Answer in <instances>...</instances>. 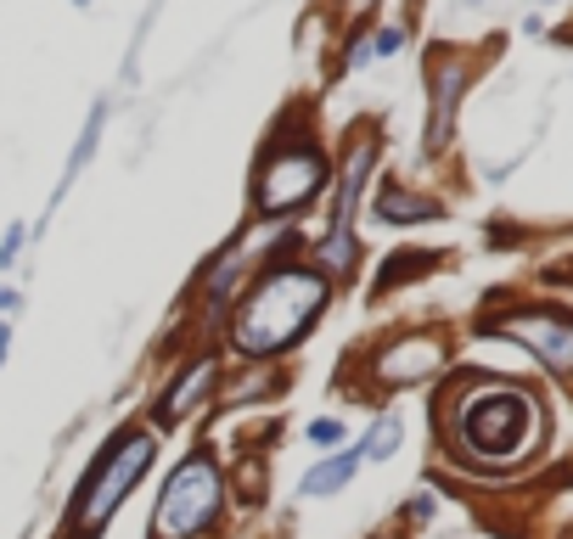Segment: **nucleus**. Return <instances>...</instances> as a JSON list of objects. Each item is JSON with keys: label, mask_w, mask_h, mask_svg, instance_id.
<instances>
[{"label": "nucleus", "mask_w": 573, "mask_h": 539, "mask_svg": "<svg viewBox=\"0 0 573 539\" xmlns=\"http://www.w3.org/2000/svg\"><path fill=\"white\" fill-rule=\"evenodd\" d=\"M321 310H326V276L310 265H281L248 292L243 315H236V349L243 355L293 349Z\"/></svg>", "instance_id": "nucleus-1"}, {"label": "nucleus", "mask_w": 573, "mask_h": 539, "mask_svg": "<svg viewBox=\"0 0 573 539\" xmlns=\"http://www.w3.org/2000/svg\"><path fill=\"white\" fill-rule=\"evenodd\" d=\"M535 433V400L517 394V388H484L456 405V445L461 456L484 461V467H506L523 456Z\"/></svg>", "instance_id": "nucleus-2"}, {"label": "nucleus", "mask_w": 573, "mask_h": 539, "mask_svg": "<svg viewBox=\"0 0 573 539\" xmlns=\"http://www.w3.org/2000/svg\"><path fill=\"white\" fill-rule=\"evenodd\" d=\"M220 472L209 456H186L169 483H164V495H158V512H153V534L158 539H191L198 528H209L220 517Z\"/></svg>", "instance_id": "nucleus-3"}, {"label": "nucleus", "mask_w": 573, "mask_h": 539, "mask_svg": "<svg viewBox=\"0 0 573 539\" xmlns=\"http://www.w3.org/2000/svg\"><path fill=\"white\" fill-rule=\"evenodd\" d=\"M147 467H153V433H119L113 450L96 461V472L79 489V528L85 534L102 528L124 506V495L141 483V472H147Z\"/></svg>", "instance_id": "nucleus-4"}, {"label": "nucleus", "mask_w": 573, "mask_h": 539, "mask_svg": "<svg viewBox=\"0 0 573 539\" xmlns=\"http://www.w3.org/2000/svg\"><path fill=\"white\" fill-rule=\"evenodd\" d=\"M321 186H326V164H321L315 146H276V153L259 164L254 203H259V214H293Z\"/></svg>", "instance_id": "nucleus-5"}, {"label": "nucleus", "mask_w": 573, "mask_h": 539, "mask_svg": "<svg viewBox=\"0 0 573 539\" xmlns=\"http://www.w3.org/2000/svg\"><path fill=\"white\" fill-rule=\"evenodd\" d=\"M495 332L523 343V349H535L551 371H573V315H562V310H517V315H501Z\"/></svg>", "instance_id": "nucleus-6"}, {"label": "nucleus", "mask_w": 573, "mask_h": 539, "mask_svg": "<svg viewBox=\"0 0 573 539\" xmlns=\"http://www.w3.org/2000/svg\"><path fill=\"white\" fill-rule=\"evenodd\" d=\"M445 360V349H439V337H411V343H400V349H389V360H382L377 371H382V382H416V377H427Z\"/></svg>", "instance_id": "nucleus-7"}, {"label": "nucleus", "mask_w": 573, "mask_h": 539, "mask_svg": "<svg viewBox=\"0 0 573 539\" xmlns=\"http://www.w3.org/2000/svg\"><path fill=\"white\" fill-rule=\"evenodd\" d=\"M360 461H366L360 450H344V456H332V461L310 467V472H304V483H299V495H310V501H326V495H338L344 483H355Z\"/></svg>", "instance_id": "nucleus-8"}, {"label": "nucleus", "mask_w": 573, "mask_h": 539, "mask_svg": "<svg viewBox=\"0 0 573 539\" xmlns=\"http://www.w3.org/2000/svg\"><path fill=\"white\" fill-rule=\"evenodd\" d=\"M209 382H214V360H198V366H191V371H186V377L169 388V394H164V422L186 416V411H191V400H198Z\"/></svg>", "instance_id": "nucleus-9"}, {"label": "nucleus", "mask_w": 573, "mask_h": 539, "mask_svg": "<svg viewBox=\"0 0 573 539\" xmlns=\"http://www.w3.org/2000/svg\"><path fill=\"white\" fill-rule=\"evenodd\" d=\"M439 214V203H427V198H411V191H400V186H389L377 198V220H434Z\"/></svg>", "instance_id": "nucleus-10"}, {"label": "nucleus", "mask_w": 573, "mask_h": 539, "mask_svg": "<svg viewBox=\"0 0 573 539\" xmlns=\"http://www.w3.org/2000/svg\"><path fill=\"white\" fill-rule=\"evenodd\" d=\"M456 96H461V68H439V96H434V141L450 135V113H456Z\"/></svg>", "instance_id": "nucleus-11"}, {"label": "nucleus", "mask_w": 573, "mask_h": 539, "mask_svg": "<svg viewBox=\"0 0 573 539\" xmlns=\"http://www.w3.org/2000/svg\"><path fill=\"white\" fill-rule=\"evenodd\" d=\"M400 438H405V427H400V416H382L371 433H366V445H360V456L366 461H389L394 450H400Z\"/></svg>", "instance_id": "nucleus-12"}, {"label": "nucleus", "mask_w": 573, "mask_h": 539, "mask_svg": "<svg viewBox=\"0 0 573 539\" xmlns=\"http://www.w3.org/2000/svg\"><path fill=\"white\" fill-rule=\"evenodd\" d=\"M310 445H344V422H332V416L310 422Z\"/></svg>", "instance_id": "nucleus-13"}, {"label": "nucleus", "mask_w": 573, "mask_h": 539, "mask_svg": "<svg viewBox=\"0 0 573 539\" xmlns=\"http://www.w3.org/2000/svg\"><path fill=\"white\" fill-rule=\"evenodd\" d=\"M400 45H405V34H400V29H382V34H377V40L366 45V52H371V57H394Z\"/></svg>", "instance_id": "nucleus-14"}, {"label": "nucleus", "mask_w": 573, "mask_h": 539, "mask_svg": "<svg viewBox=\"0 0 573 539\" xmlns=\"http://www.w3.org/2000/svg\"><path fill=\"white\" fill-rule=\"evenodd\" d=\"M0 310H18V292L12 287H0Z\"/></svg>", "instance_id": "nucleus-15"}, {"label": "nucleus", "mask_w": 573, "mask_h": 539, "mask_svg": "<svg viewBox=\"0 0 573 539\" xmlns=\"http://www.w3.org/2000/svg\"><path fill=\"white\" fill-rule=\"evenodd\" d=\"M74 7H90V0H74Z\"/></svg>", "instance_id": "nucleus-16"}, {"label": "nucleus", "mask_w": 573, "mask_h": 539, "mask_svg": "<svg viewBox=\"0 0 573 539\" xmlns=\"http://www.w3.org/2000/svg\"><path fill=\"white\" fill-rule=\"evenodd\" d=\"M461 7H478V0H461Z\"/></svg>", "instance_id": "nucleus-17"}, {"label": "nucleus", "mask_w": 573, "mask_h": 539, "mask_svg": "<svg viewBox=\"0 0 573 539\" xmlns=\"http://www.w3.org/2000/svg\"><path fill=\"white\" fill-rule=\"evenodd\" d=\"M540 7H557V0H540Z\"/></svg>", "instance_id": "nucleus-18"}]
</instances>
